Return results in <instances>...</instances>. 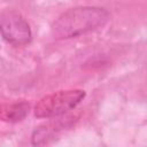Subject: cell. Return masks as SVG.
<instances>
[{
  "label": "cell",
  "mask_w": 147,
  "mask_h": 147,
  "mask_svg": "<svg viewBox=\"0 0 147 147\" xmlns=\"http://www.w3.org/2000/svg\"><path fill=\"white\" fill-rule=\"evenodd\" d=\"M109 18L110 14L106 8L95 6L70 8L53 22L52 36L55 39L75 38L103 26Z\"/></svg>",
  "instance_id": "1"
},
{
  "label": "cell",
  "mask_w": 147,
  "mask_h": 147,
  "mask_svg": "<svg viewBox=\"0 0 147 147\" xmlns=\"http://www.w3.org/2000/svg\"><path fill=\"white\" fill-rule=\"evenodd\" d=\"M85 98L83 90L57 91L40 99L34 107V116L38 118H52L64 115L75 109Z\"/></svg>",
  "instance_id": "2"
},
{
  "label": "cell",
  "mask_w": 147,
  "mask_h": 147,
  "mask_svg": "<svg viewBox=\"0 0 147 147\" xmlns=\"http://www.w3.org/2000/svg\"><path fill=\"white\" fill-rule=\"evenodd\" d=\"M0 30L2 38L13 46H24L32 39L30 24L16 10L7 9L1 13Z\"/></svg>",
  "instance_id": "3"
},
{
  "label": "cell",
  "mask_w": 147,
  "mask_h": 147,
  "mask_svg": "<svg viewBox=\"0 0 147 147\" xmlns=\"http://www.w3.org/2000/svg\"><path fill=\"white\" fill-rule=\"evenodd\" d=\"M71 117L60 118L56 122H49L47 124H42L33 131L32 134V144L33 145H45L48 144L52 139H54L62 130L65 127H70L72 123H70Z\"/></svg>",
  "instance_id": "4"
},
{
  "label": "cell",
  "mask_w": 147,
  "mask_h": 147,
  "mask_svg": "<svg viewBox=\"0 0 147 147\" xmlns=\"http://www.w3.org/2000/svg\"><path fill=\"white\" fill-rule=\"evenodd\" d=\"M29 111H30V105L26 101L3 103L0 109V117L3 122L15 123L25 118Z\"/></svg>",
  "instance_id": "5"
}]
</instances>
